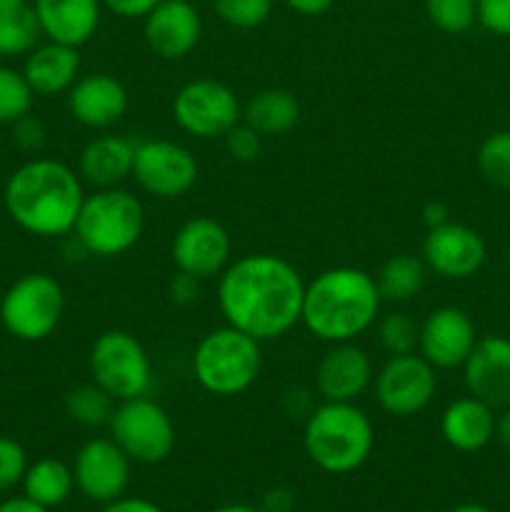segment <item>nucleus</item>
Here are the masks:
<instances>
[{"label":"nucleus","mask_w":510,"mask_h":512,"mask_svg":"<svg viewBox=\"0 0 510 512\" xmlns=\"http://www.w3.org/2000/svg\"><path fill=\"white\" fill-rule=\"evenodd\" d=\"M218 278V308L225 323L258 343L283 338L300 323L305 280L280 255H243L230 260Z\"/></svg>","instance_id":"obj_1"},{"label":"nucleus","mask_w":510,"mask_h":512,"mask_svg":"<svg viewBox=\"0 0 510 512\" xmlns=\"http://www.w3.org/2000/svg\"><path fill=\"white\" fill-rule=\"evenodd\" d=\"M3 200L13 223L25 233L58 238L73 233L85 190L70 165L53 158H33L13 170Z\"/></svg>","instance_id":"obj_2"},{"label":"nucleus","mask_w":510,"mask_h":512,"mask_svg":"<svg viewBox=\"0 0 510 512\" xmlns=\"http://www.w3.org/2000/svg\"><path fill=\"white\" fill-rule=\"evenodd\" d=\"M380 303L383 298L375 275L340 265L323 270L305 283L300 323L313 338L328 345L353 343L365 330L373 328Z\"/></svg>","instance_id":"obj_3"},{"label":"nucleus","mask_w":510,"mask_h":512,"mask_svg":"<svg viewBox=\"0 0 510 512\" xmlns=\"http://www.w3.org/2000/svg\"><path fill=\"white\" fill-rule=\"evenodd\" d=\"M305 455L330 475L363 468L375 448V430L365 410L355 403H325L308 413L303 428Z\"/></svg>","instance_id":"obj_4"},{"label":"nucleus","mask_w":510,"mask_h":512,"mask_svg":"<svg viewBox=\"0 0 510 512\" xmlns=\"http://www.w3.org/2000/svg\"><path fill=\"white\" fill-rule=\"evenodd\" d=\"M145 230V208L125 188H100L85 195L73 233L78 243L98 258H115L135 248Z\"/></svg>","instance_id":"obj_5"},{"label":"nucleus","mask_w":510,"mask_h":512,"mask_svg":"<svg viewBox=\"0 0 510 512\" xmlns=\"http://www.w3.org/2000/svg\"><path fill=\"white\" fill-rule=\"evenodd\" d=\"M263 368L260 343L225 323L203 335L193 353V378L215 398H235L258 380Z\"/></svg>","instance_id":"obj_6"},{"label":"nucleus","mask_w":510,"mask_h":512,"mask_svg":"<svg viewBox=\"0 0 510 512\" xmlns=\"http://www.w3.org/2000/svg\"><path fill=\"white\" fill-rule=\"evenodd\" d=\"M90 378L115 403L143 398L153 388V360L145 345L128 330H105L88 353Z\"/></svg>","instance_id":"obj_7"},{"label":"nucleus","mask_w":510,"mask_h":512,"mask_svg":"<svg viewBox=\"0 0 510 512\" xmlns=\"http://www.w3.org/2000/svg\"><path fill=\"white\" fill-rule=\"evenodd\" d=\"M65 313L63 285L48 273H25L5 290L0 320L15 340L40 343L58 330Z\"/></svg>","instance_id":"obj_8"},{"label":"nucleus","mask_w":510,"mask_h":512,"mask_svg":"<svg viewBox=\"0 0 510 512\" xmlns=\"http://www.w3.org/2000/svg\"><path fill=\"white\" fill-rule=\"evenodd\" d=\"M108 430L120 450L133 463L143 465H158L168 460L178 440L168 410L148 395L115 405Z\"/></svg>","instance_id":"obj_9"},{"label":"nucleus","mask_w":510,"mask_h":512,"mask_svg":"<svg viewBox=\"0 0 510 512\" xmlns=\"http://www.w3.org/2000/svg\"><path fill=\"white\" fill-rule=\"evenodd\" d=\"M170 110L175 125L198 140L223 138L235 123L243 120V105L235 90L210 78L185 83L175 93Z\"/></svg>","instance_id":"obj_10"},{"label":"nucleus","mask_w":510,"mask_h":512,"mask_svg":"<svg viewBox=\"0 0 510 512\" xmlns=\"http://www.w3.org/2000/svg\"><path fill=\"white\" fill-rule=\"evenodd\" d=\"M378 405L393 418H413L435 398L438 375L420 353L393 355L373 378Z\"/></svg>","instance_id":"obj_11"},{"label":"nucleus","mask_w":510,"mask_h":512,"mask_svg":"<svg viewBox=\"0 0 510 512\" xmlns=\"http://www.w3.org/2000/svg\"><path fill=\"white\" fill-rule=\"evenodd\" d=\"M198 160L185 145L173 140H143L135 145L133 175L143 193L175 200L198 183Z\"/></svg>","instance_id":"obj_12"},{"label":"nucleus","mask_w":510,"mask_h":512,"mask_svg":"<svg viewBox=\"0 0 510 512\" xmlns=\"http://www.w3.org/2000/svg\"><path fill=\"white\" fill-rule=\"evenodd\" d=\"M230 255H233L230 233L225 230V225L213 218H205V215L185 220L175 230L173 243H170V260H173L175 270L198 280H208L223 273L230 265Z\"/></svg>","instance_id":"obj_13"},{"label":"nucleus","mask_w":510,"mask_h":512,"mask_svg":"<svg viewBox=\"0 0 510 512\" xmlns=\"http://www.w3.org/2000/svg\"><path fill=\"white\" fill-rule=\"evenodd\" d=\"M430 273L443 280H468L478 273L488 258V248L478 230L463 223H448L430 228L423 240V255Z\"/></svg>","instance_id":"obj_14"},{"label":"nucleus","mask_w":510,"mask_h":512,"mask_svg":"<svg viewBox=\"0 0 510 512\" xmlns=\"http://www.w3.org/2000/svg\"><path fill=\"white\" fill-rule=\"evenodd\" d=\"M475 343H478V330L473 318L455 305H440L430 310L420 323L418 353L435 370L463 368Z\"/></svg>","instance_id":"obj_15"},{"label":"nucleus","mask_w":510,"mask_h":512,"mask_svg":"<svg viewBox=\"0 0 510 512\" xmlns=\"http://www.w3.org/2000/svg\"><path fill=\"white\" fill-rule=\"evenodd\" d=\"M133 460L113 438H93L78 450L73 463L75 488L93 503H110L125 495Z\"/></svg>","instance_id":"obj_16"},{"label":"nucleus","mask_w":510,"mask_h":512,"mask_svg":"<svg viewBox=\"0 0 510 512\" xmlns=\"http://www.w3.org/2000/svg\"><path fill=\"white\" fill-rule=\"evenodd\" d=\"M203 20L190 0H160L143 18V38L163 60H180L195 50Z\"/></svg>","instance_id":"obj_17"},{"label":"nucleus","mask_w":510,"mask_h":512,"mask_svg":"<svg viewBox=\"0 0 510 512\" xmlns=\"http://www.w3.org/2000/svg\"><path fill=\"white\" fill-rule=\"evenodd\" d=\"M370 355L355 343H333L315 368V390L325 403H355L373 385Z\"/></svg>","instance_id":"obj_18"},{"label":"nucleus","mask_w":510,"mask_h":512,"mask_svg":"<svg viewBox=\"0 0 510 512\" xmlns=\"http://www.w3.org/2000/svg\"><path fill=\"white\" fill-rule=\"evenodd\" d=\"M463 378L468 395L493 410L510 408V340L503 335L478 338L463 363Z\"/></svg>","instance_id":"obj_19"},{"label":"nucleus","mask_w":510,"mask_h":512,"mask_svg":"<svg viewBox=\"0 0 510 512\" xmlns=\"http://www.w3.org/2000/svg\"><path fill=\"white\" fill-rule=\"evenodd\" d=\"M68 110L73 120L93 130H105L123 120L128 110V90L108 73L80 75L68 90Z\"/></svg>","instance_id":"obj_20"},{"label":"nucleus","mask_w":510,"mask_h":512,"mask_svg":"<svg viewBox=\"0 0 510 512\" xmlns=\"http://www.w3.org/2000/svg\"><path fill=\"white\" fill-rule=\"evenodd\" d=\"M33 13L40 35L53 43L80 48L98 33L103 5L100 0H35Z\"/></svg>","instance_id":"obj_21"},{"label":"nucleus","mask_w":510,"mask_h":512,"mask_svg":"<svg viewBox=\"0 0 510 512\" xmlns=\"http://www.w3.org/2000/svg\"><path fill=\"white\" fill-rule=\"evenodd\" d=\"M135 145L125 135H98L80 150L78 175L90 188H118L133 175Z\"/></svg>","instance_id":"obj_22"},{"label":"nucleus","mask_w":510,"mask_h":512,"mask_svg":"<svg viewBox=\"0 0 510 512\" xmlns=\"http://www.w3.org/2000/svg\"><path fill=\"white\" fill-rule=\"evenodd\" d=\"M80 48L73 45L53 43L35 45L28 53L23 65V75L35 95H63L73 88L75 80L80 78Z\"/></svg>","instance_id":"obj_23"},{"label":"nucleus","mask_w":510,"mask_h":512,"mask_svg":"<svg viewBox=\"0 0 510 512\" xmlns=\"http://www.w3.org/2000/svg\"><path fill=\"white\" fill-rule=\"evenodd\" d=\"M495 410L483 400L465 395L443 410L440 433L450 448L460 453H478L495 438Z\"/></svg>","instance_id":"obj_24"},{"label":"nucleus","mask_w":510,"mask_h":512,"mask_svg":"<svg viewBox=\"0 0 510 512\" xmlns=\"http://www.w3.org/2000/svg\"><path fill=\"white\" fill-rule=\"evenodd\" d=\"M300 103L290 90L265 88L250 95L243 105V123H248L263 138L285 135L298 125Z\"/></svg>","instance_id":"obj_25"},{"label":"nucleus","mask_w":510,"mask_h":512,"mask_svg":"<svg viewBox=\"0 0 510 512\" xmlns=\"http://www.w3.org/2000/svg\"><path fill=\"white\" fill-rule=\"evenodd\" d=\"M23 495L30 498L33 503L43 505V508L53 510L58 505H63L65 500L73 495L75 490V478L73 468L65 465L63 460L55 458H43L35 460L33 465H28L23 475Z\"/></svg>","instance_id":"obj_26"},{"label":"nucleus","mask_w":510,"mask_h":512,"mask_svg":"<svg viewBox=\"0 0 510 512\" xmlns=\"http://www.w3.org/2000/svg\"><path fill=\"white\" fill-rule=\"evenodd\" d=\"M428 265L423 258H415L410 253L393 255L380 265L375 283H378L380 298L388 303H408L418 298L428 280Z\"/></svg>","instance_id":"obj_27"},{"label":"nucleus","mask_w":510,"mask_h":512,"mask_svg":"<svg viewBox=\"0 0 510 512\" xmlns=\"http://www.w3.org/2000/svg\"><path fill=\"white\" fill-rule=\"evenodd\" d=\"M40 35L33 5L0 10V58H18L35 48Z\"/></svg>","instance_id":"obj_28"},{"label":"nucleus","mask_w":510,"mask_h":512,"mask_svg":"<svg viewBox=\"0 0 510 512\" xmlns=\"http://www.w3.org/2000/svg\"><path fill=\"white\" fill-rule=\"evenodd\" d=\"M115 405L118 403L100 385H95L93 380L85 385H78V388H73L65 395V413H68V418L73 423L83 425V428H103V425H110Z\"/></svg>","instance_id":"obj_29"},{"label":"nucleus","mask_w":510,"mask_h":512,"mask_svg":"<svg viewBox=\"0 0 510 512\" xmlns=\"http://www.w3.org/2000/svg\"><path fill=\"white\" fill-rule=\"evenodd\" d=\"M478 173L495 188H510V130H495L475 153Z\"/></svg>","instance_id":"obj_30"},{"label":"nucleus","mask_w":510,"mask_h":512,"mask_svg":"<svg viewBox=\"0 0 510 512\" xmlns=\"http://www.w3.org/2000/svg\"><path fill=\"white\" fill-rule=\"evenodd\" d=\"M378 340L390 358L418 353L420 323H415L405 310H393L378 320Z\"/></svg>","instance_id":"obj_31"},{"label":"nucleus","mask_w":510,"mask_h":512,"mask_svg":"<svg viewBox=\"0 0 510 512\" xmlns=\"http://www.w3.org/2000/svg\"><path fill=\"white\" fill-rule=\"evenodd\" d=\"M33 88L25 80L23 70L0 65V125H13L33 108Z\"/></svg>","instance_id":"obj_32"},{"label":"nucleus","mask_w":510,"mask_h":512,"mask_svg":"<svg viewBox=\"0 0 510 512\" xmlns=\"http://www.w3.org/2000/svg\"><path fill=\"white\" fill-rule=\"evenodd\" d=\"M425 15L440 33L460 35L478 20V0H425Z\"/></svg>","instance_id":"obj_33"},{"label":"nucleus","mask_w":510,"mask_h":512,"mask_svg":"<svg viewBox=\"0 0 510 512\" xmlns=\"http://www.w3.org/2000/svg\"><path fill=\"white\" fill-rule=\"evenodd\" d=\"M213 8L230 28L253 30L270 18L273 0H213Z\"/></svg>","instance_id":"obj_34"},{"label":"nucleus","mask_w":510,"mask_h":512,"mask_svg":"<svg viewBox=\"0 0 510 512\" xmlns=\"http://www.w3.org/2000/svg\"><path fill=\"white\" fill-rule=\"evenodd\" d=\"M28 465L30 463L23 445L18 440L0 435V493H8L15 485L23 483Z\"/></svg>","instance_id":"obj_35"},{"label":"nucleus","mask_w":510,"mask_h":512,"mask_svg":"<svg viewBox=\"0 0 510 512\" xmlns=\"http://www.w3.org/2000/svg\"><path fill=\"white\" fill-rule=\"evenodd\" d=\"M223 143L230 158L238 160V163H253L263 150V135L255 133L248 123L240 120L223 135Z\"/></svg>","instance_id":"obj_36"},{"label":"nucleus","mask_w":510,"mask_h":512,"mask_svg":"<svg viewBox=\"0 0 510 512\" xmlns=\"http://www.w3.org/2000/svg\"><path fill=\"white\" fill-rule=\"evenodd\" d=\"M478 23L488 33L510 38V0H478Z\"/></svg>","instance_id":"obj_37"},{"label":"nucleus","mask_w":510,"mask_h":512,"mask_svg":"<svg viewBox=\"0 0 510 512\" xmlns=\"http://www.w3.org/2000/svg\"><path fill=\"white\" fill-rule=\"evenodd\" d=\"M13 143L25 153H38L45 145V125L35 115H23L13 123Z\"/></svg>","instance_id":"obj_38"},{"label":"nucleus","mask_w":510,"mask_h":512,"mask_svg":"<svg viewBox=\"0 0 510 512\" xmlns=\"http://www.w3.org/2000/svg\"><path fill=\"white\" fill-rule=\"evenodd\" d=\"M200 293V280L193 278L188 273H175L173 278L168 280V295L175 305H190L198 300Z\"/></svg>","instance_id":"obj_39"},{"label":"nucleus","mask_w":510,"mask_h":512,"mask_svg":"<svg viewBox=\"0 0 510 512\" xmlns=\"http://www.w3.org/2000/svg\"><path fill=\"white\" fill-rule=\"evenodd\" d=\"M158 3L160 0H100V5L118 18H145Z\"/></svg>","instance_id":"obj_40"},{"label":"nucleus","mask_w":510,"mask_h":512,"mask_svg":"<svg viewBox=\"0 0 510 512\" xmlns=\"http://www.w3.org/2000/svg\"><path fill=\"white\" fill-rule=\"evenodd\" d=\"M100 512H163V508L148 498H125V495H120V498L105 503Z\"/></svg>","instance_id":"obj_41"},{"label":"nucleus","mask_w":510,"mask_h":512,"mask_svg":"<svg viewBox=\"0 0 510 512\" xmlns=\"http://www.w3.org/2000/svg\"><path fill=\"white\" fill-rule=\"evenodd\" d=\"M285 5H288L293 13L305 15V18H315V15L328 13L335 5V0H285Z\"/></svg>","instance_id":"obj_42"},{"label":"nucleus","mask_w":510,"mask_h":512,"mask_svg":"<svg viewBox=\"0 0 510 512\" xmlns=\"http://www.w3.org/2000/svg\"><path fill=\"white\" fill-rule=\"evenodd\" d=\"M448 220H450V210L448 205L440 203V200H430V203L423 208V223L428 230L438 228V225L448 223Z\"/></svg>","instance_id":"obj_43"},{"label":"nucleus","mask_w":510,"mask_h":512,"mask_svg":"<svg viewBox=\"0 0 510 512\" xmlns=\"http://www.w3.org/2000/svg\"><path fill=\"white\" fill-rule=\"evenodd\" d=\"M293 510V495L283 488H275L265 495L263 512H290Z\"/></svg>","instance_id":"obj_44"},{"label":"nucleus","mask_w":510,"mask_h":512,"mask_svg":"<svg viewBox=\"0 0 510 512\" xmlns=\"http://www.w3.org/2000/svg\"><path fill=\"white\" fill-rule=\"evenodd\" d=\"M0 512H50V510L43 508V505L33 503V500L25 498V495H20V498H10L5 500V503H0Z\"/></svg>","instance_id":"obj_45"},{"label":"nucleus","mask_w":510,"mask_h":512,"mask_svg":"<svg viewBox=\"0 0 510 512\" xmlns=\"http://www.w3.org/2000/svg\"><path fill=\"white\" fill-rule=\"evenodd\" d=\"M495 438L510 453V408H505L500 418L495 420Z\"/></svg>","instance_id":"obj_46"},{"label":"nucleus","mask_w":510,"mask_h":512,"mask_svg":"<svg viewBox=\"0 0 510 512\" xmlns=\"http://www.w3.org/2000/svg\"><path fill=\"white\" fill-rule=\"evenodd\" d=\"M213 512H263V508H255V505H245V503H230Z\"/></svg>","instance_id":"obj_47"},{"label":"nucleus","mask_w":510,"mask_h":512,"mask_svg":"<svg viewBox=\"0 0 510 512\" xmlns=\"http://www.w3.org/2000/svg\"><path fill=\"white\" fill-rule=\"evenodd\" d=\"M450 512H490L485 505H478V503H463L458 505V508H453Z\"/></svg>","instance_id":"obj_48"},{"label":"nucleus","mask_w":510,"mask_h":512,"mask_svg":"<svg viewBox=\"0 0 510 512\" xmlns=\"http://www.w3.org/2000/svg\"><path fill=\"white\" fill-rule=\"evenodd\" d=\"M20 5H28V0H0V10L20 8Z\"/></svg>","instance_id":"obj_49"}]
</instances>
